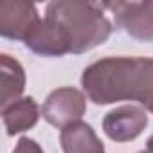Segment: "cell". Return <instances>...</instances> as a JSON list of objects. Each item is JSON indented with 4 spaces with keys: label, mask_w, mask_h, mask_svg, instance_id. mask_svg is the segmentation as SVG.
<instances>
[{
    "label": "cell",
    "mask_w": 153,
    "mask_h": 153,
    "mask_svg": "<svg viewBox=\"0 0 153 153\" xmlns=\"http://www.w3.org/2000/svg\"><path fill=\"white\" fill-rule=\"evenodd\" d=\"M42 20L36 7L25 2H2L0 4V33L6 38L24 40L34 33Z\"/></svg>",
    "instance_id": "277c9868"
},
{
    "label": "cell",
    "mask_w": 153,
    "mask_h": 153,
    "mask_svg": "<svg viewBox=\"0 0 153 153\" xmlns=\"http://www.w3.org/2000/svg\"><path fill=\"white\" fill-rule=\"evenodd\" d=\"M142 153H153V135L149 137V140H148V148H146V151H142Z\"/></svg>",
    "instance_id": "8fae6325"
},
{
    "label": "cell",
    "mask_w": 153,
    "mask_h": 153,
    "mask_svg": "<svg viewBox=\"0 0 153 153\" xmlns=\"http://www.w3.org/2000/svg\"><path fill=\"white\" fill-rule=\"evenodd\" d=\"M13 153H42V149L34 140L24 137V139H20V142H18V146Z\"/></svg>",
    "instance_id": "30bf717a"
},
{
    "label": "cell",
    "mask_w": 153,
    "mask_h": 153,
    "mask_svg": "<svg viewBox=\"0 0 153 153\" xmlns=\"http://www.w3.org/2000/svg\"><path fill=\"white\" fill-rule=\"evenodd\" d=\"M103 9V4L51 2L34 34V49L43 56H61L79 54L103 43L112 33Z\"/></svg>",
    "instance_id": "6da1fadb"
},
{
    "label": "cell",
    "mask_w": 153,
    "mask_h": 153,
    "mask_svg": "<svg viewBox=\"0 0 153 153\" xmlns=\"http://www.w3.org/2000/svg\"><path fill=\"white\" fill-rule=\"evenodd\" d=\"M105 9L115 15L117 25L139 40H153V2H106Z\"/></svg>",
    "instance_id": "3957f363"
},
{
    "label": "cell",
    "mask_w": 153,
    "mask_h": 153,
    "mask_svg": "<svg viewBox=\"0 0 153 153\" xmlns=\"http://www.w3.org/2000/svg\"><path fill=\"white\" fill-rule=\"evenodd\" d=\"M24 81L25 76L20 63L11 59V56L2 54V108L18 101L16 97L24 90Z\"/></svg>",
    "instance_id": "9c48e42d"
},
{
    "label": "cell",
    "mask_w": 153,
    "mask_h": 153,
    "mask_svg": "<svg viewBox=\"0 0 153 153\" xmlns=\"http://www.w3.org/2000/svg\"><path fill=\"white\" fill-rule=\"evenodd\" d=\"M2 115H4V124H6L7 135H15V133L25 131L36 124L38 106L33 97H24V99H18V101L11 103L9 106L2 108Z\"/></svg>",
    "instance_id": "ba28073f"
},
{
    "label": "cell",
    "mask_w": 153,
    "mask_h": 153,
    "mask_svg": "<svg viewBox=\"0 0 153 153\" xmlns=\"http://www.w3.org/2000/svg\"><path fill=\"white\" fill-rule=\"evenodd\" d=\"M81 83L96 105L130 99L153 112V58L101 59L85 68Z\"/></svg>",
    "instance_id": "7a4b0ae2"
},
{
    "label": "cell",
    "mask_w": 153,
    "mask_h": 153,
    "mask_svg": "<svg viewBox=\"0 0 153 153\" xmlns=\"http://www.w3.org/2000/svg\"><path fill=\"white\" fill-rule=\"evenodd\" d=\"M83 96L72 88H61L52 92L43 105V117L54 126H63L65 123L72 124L76 119L83 115Z\"/></svg>",
    "instance_id": "5b68a950"
},
{
    "label": "cell",
    "mask_w": 153,
    "mask_h": 153,
    "mask_svg": "<svg viewBox=\"0 0 153 153\" xmlns=\"http://www.w3.org/2000/svg\"><path fill=\"white\" fill-rule=\"evenodd\" d=\"M146 124H148V115L137 106H121L110 112L103 121L106 135L119 142L135 139Z\"/></svg>",
    "instance_id": "8992f818"
},
{
    "label": "cell",
    "mask_w": 153,
    "mask_h": 153,
    "mask_svg": "<svg viewBox=\"0 0 153 153\" xmlns=\"http://www.w3.org/2000/svg\"><path fill=\"white\" fill-rule=\"evenodd\" d=\"M61 144L65 153H103V144L85 123H72L61 131Z\"/></svg>",
    "instance_id": "52a82bcc"
}]
</instances>
